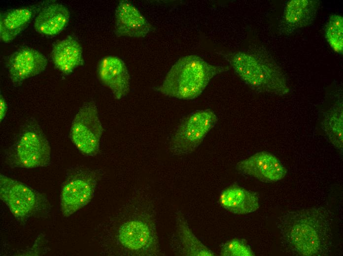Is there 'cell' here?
Instances as JSON below:
<instances>
[{"label":"cell","instance_id":"cell-1","mask_svg":"<svg viewBox=\"0 0 343 256\" xmlns=\"http://www.w3.org/2000/svg\"><path fill=\"white\" fill-rule=\"evenodd\" d=\"M150 202L141 196L133 197L112 218L107 243L114 256L160 255L155 218Z\"/></svg>","mask_w":343,"mask_h":256},{"label":"cell","instance_id":"cell-2","mask_svg":"<svg viewBox=\"0 0 343 256\" xmlns=\"http://www.w3.org/2000/svg\"><path fill=\"white\" fill-rule=\"evenodd\" d=\"M332 219L329 210L312 207L286 213L276 225L282 242L293 254L323 256L331 247Z\"/></svg>","mask_w":343,"mask_h":256},{"label":"cell","instance_id":"cell-3","mask_svg":"<svg viewBox=\"0 0 343 256\" xmlns=\"http://www.w3.org/2000/svg\"><path fill=\"white\" fill-rule=\"evenodd\" d=\"M228 69L226 66L210 64L197 55L186 56L172 66L158 91L170 97L193 99L203 93L215 76Z\"/></svg>","mask_w":343,"mask_h":256},{"label":"cell","instance_id":"cell-4","mask_svg":"<svg viewBox=\"0 0 343 256\" xmlns=\"http://www.w3.org/2000/svg\"><path fill=\"white\" fill-rule=\"evenodd\" d=\"M217 53L227 61L238 75L255 91L280 96L289 92L281 70L262 51Z\"/></svg>","mask_w":343,"mask_h":256},{"label":"cell","instance_id":"cell-5","mask_svg":"<svg viewBox=\"0 0 343 256\" xmlns=\"http://www.w3.org/2000/svg\"><path fill=\"white\" fill-rule=\"evenodd\" d=\"M5 157L12 168H34L50 164V146L35 120L30 119L22 125L14 143L6 150Z\"/></svg>","mask_w":343,"mask_h":256},{"label":"cell","instance_id":"cell-6","mask_svg":"<svg viewBox=\"0 0 343 256\" xmlns=\"http://www.w3.org/2000/svg\"><path fill=\"white\" fill-rule=\"evenodd\" d=\"M0 197L21 223L33 218H47L51 211L50 204L44 195L2 174L0 175Z\"/></svg>","mask_w":343,"mask_h":256},{"label":"cell","instance_id":"cell-7","mask_svg":"<svg viewBox=\"0 0 343 256\" xmlns=\"http://www.w3.org/2000/svg\"><path fill=\"white\" fill-rule=\"evenodd\" d=\"M217 121L210 109L193 112L184 118L176 128L169 143V150L174 156L189 154L195 150Z\"/></svg>","mask_w":343,"mask_h":256},{"label":"cell","instance_id":"cell-8","mask_svg":"<svg viewBox=\"0 0 343 256\" xmlns=\"http://www.w3.org/2000/svg\"><path fill=\"white\" fill-rule=\"evenodd\" d=\"M99 176L97 171L85 167L77 166L70 169L60 195L64 216H70L92 200Z\"/></svg>","mask_w":343,"mask_h":256},{"label":"cell","instance_id":"cell-9","mask_svg":"<svg viewBox=\"0 0 343 256\" xmlns=\"http://www.w3.org/2000/svg\"><path fill=\"white\" fill-rule=\"evenodd\" d=\"M103 131L97 107L93 101L84 103L74 117L70 129V138L83 155L93 156L100 149Z\"/></svg>","mask_w":343,"mask_h":256},{"label":"cell","instance_id":"cell-10","mask_svg":"<svg viewBox=\"0 0 343 256\" xmlns=\"http://www.w3.org/2000/svg\"><path fill=\"white\" fill-rule=\"evenodd\" d=\"M47 64V59L41 53L26 47L18 49L10 56L7 67L11 82L18 86L43 72Z\"/></svg>","mask_w":343,"mask_h":256},{"label":"cell","instance_id":"cell-11","mask_svg":"<svg viewBox=\"0 0 343 256\" xmlns=\"http://www.w3.org/2000/svg\"><path fill=\"white\" fill-rule=\"evenodd\" d=\"M236 168L241 173L266 182L280 180L287 173L286 169L274 155L265 151L238 162Z\"/></svg>","mask_w":343,"mask_h":256},{"label":"cell","instance_id":"cell-12","mask_svg":"<svg viewBox=\"0 0 343 256\" xmlns=\"http://www.w3.org/2000/svg\"><path fill=\"white\" fill-rule=\"evenodd\" d=\"M98 74L115 99H120L129 93L130 75L125 64L119 57L109 56L103 58L98 64Z\"/></svg>","mask_w":343,"mask_h":256},{"label":"cell","instance_id":"cell-13","mask_svg":"<svg viewBox=\"0 0 343 256\" xmlns=\"http://www.w3.org/2000/svg\"><path fill=\"white\" fill-rule=\"evenodd\" d=\"M151 28L147 20L132 3L126 0L119 2L115 13L114 32L117 36L143 37Z\"/></svg>","mask_w":343,"mask_h":256},{"label":"cell","instance_id":"cell-14","mask_svg":"<svg viewBox=\"0 0 343 256\" xmlns=\"http://www.w3.org/2000/svg\"><path fill=\"white\" fill-rule=\"evenodd\" d=\"M319 3L315 0L289 1L284 10L279 31L283 33H291L310 24L316 17Z\"/></svg>","mask_w":343,"mask_h":256},{"label":"cell","instance_id":"cell-15","mask_svg":"<svg viewBox=\"0 0 343 256\" xmlns=\"http://www.w3.org/2000/svg\"><path fill=\"white\" fill-rule=\"evenodd\" d=\"M176 229L172 247L175 254L187 256H213L214 253L194 234L182 213H176Z\"/></svg>","mask_w":343,"mask_h":256},{"label":"cell","instance_id":"cell-16","mask_svg":"<svg viewBox=\"0 0 343 256\" xmlns=\"http://www.w3.org/2000/svg\"><path fill=\"white\" fill-rule=\"evenodd\" d=\"M220 206L236 214H246L259 207V198L254 192L238 185H233L224 189L219 197Z\"/></svg>","mask_w":343,"mask_h":256},{"label":"cell","instance_id":"cell-17","mask_svg":"<svg viewBox=\"0 0 343 256\" xmlns=\"http://www.w3.org/2000/svg\"><path fill=\"white\" fill-rule=\"evenodd\" d=\"M70 17L69 9L64 5L57 2L44 6L39 11L34 22L35 31L44 35L54 36L67 25Z\"/></svg>","mask_w":343,"mask_h":256},{"label":"cell","instance_id":"cell-18","mask_svg":"<svg viewBox=\"0 0 343 256\" xmlns=\"http://www.w3.org/2000/svg\"><path fill=\"white\" fill-rule=\"evenodd\" d=\"M51 58L55 66L65 74L70 73L83 64L82 47L77 39L71 36L54 45Z\"/></svg>","mask_w":343,"mask_h":256},{"label":"cell","instance_id":"cell-19","mask_svg":"<svg viewBox=\"0 0 343 256\" xmlns=\"http://www.w3.org/2000/svg\"><path fill=\"white\" fill-rule=\"evenodd\" d=\"M34 6L8 10L0 14V37L1 41H12L29 24L35 12Z\"/></svg>","mask_w":343,"mask_h":256},{"label":"cell","instance_id":"cell-20","mask_svg":"<svg viewBox=\"0 0 343 256\" xmlns=\"http://www.w3.org/2000/svg\"><path fill=\"white\" fill-rule=\"evenodd\" d=\"M343 102L335 104L324 116L321 128L332 144L337 149L343 150Z\"/></svg>","mask_w":343,"mask_h":256},{"label":"cell","instance_id":"cell-21","mask_svg":"<svg viewBox=\"0 0 343 256\" xmlns=\"http://www.w3.org/2000/svg\"><path fill=\"white\" fill-rule=\"evenodd\" d=\"M325 35L331 47L336 52L342 54L343 51V18L340 15L330 16L326 24Z\"/></svg>","mask_w":343,"mask_h":256},{"label":"cell","instance_id":"cell-22","mask_svg":"<svg viewBox=\"0 0 343 256\" xmlns=\"http://www.w3.org/2000/svg\"><path fill=\"white\" fill-rule=\"evenodd\" d=\"M220 255L222 256H253L254 253L244 240L234 238L222 245Z\"/></svg>","mask_w":343,"mask_h":256},{"label":"cell","instance_id":"cell-23","mask_svg":"<svg viewBox=\"0 0 343 256\" xmlns=\"http://www.w3.org/2000/svg\"><path fill=\"white\" fill-rule=\"evenodd\" d=\"M7 107L6 102L3 96L0 94V118L1 122L5 116L7 112Z\"/></svg>","mask_w":343,"mask_h":256}]
</instances>
